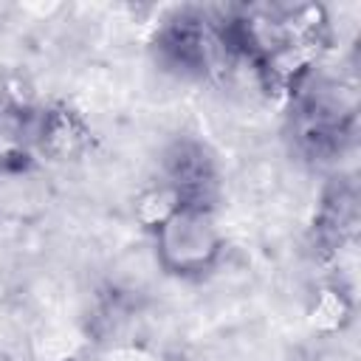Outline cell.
Segmentation results:
<instances>
[{
	"instance_id": "7a4b0ae2",
	"label": "cell",
	"mask_w": 361,
	"mask_h": 361,
	"mask_svg": "<svg viewBox=\"0 0 361 361\" xmlns=\"http://www.w3.org/2000/svg\"><path fill=\"white\" fill-rule=\"evenodd\" d=\"M39 178L28 166H8L0 169V209L8 214H23L34 203H42Z\"/></svg>"
},
{
	"instance_id": "6da1fadb",
	"label": "cell",
	"mask_w": 361,
	"mask_h": 361,
	"mask_svg": "<svg viewBox=\"0 0 361 361\" xmlns=\"http://www.w3.org/2000/svg\"><path fill=\"white\" fill-rule=\"evenodd\" d=\"M223 254V234L206 206H175L155 226V257L158 265L180 274L197 276L214 268Z\"/></svg>"
}]
</instances>
